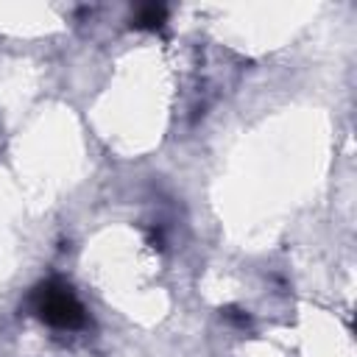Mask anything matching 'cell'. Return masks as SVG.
I'll return each mask as SVG.
<instances>
[{
    "instance_id": "6da1fadb",
    "label": "cell",
    "mask_w": 357,
    "mask_h": 357,
    "mask_svg": "<svg viewBox=\"0 0 357 357\" xmlns=\"http://www.w3.org/2000/svg\"><path fill=\"white\" fill-rule=\"evenodd\" d=\"M31 304H33V312L50 324V326H59V329H75L86 321L84 315V307L81 301L75 298V293L61 284V282H42L33 296H31Z\"/></svg>"
},
{
    "instance_id": "7a4b0ae2",
    "label": "cell",
    "mask_w": 357,
    "mask_h": 357,
    "mask_svg": "<svg viewBox=\"0 0 357 357\" xmlns=\"http://www.w3.org/2000/svg\"><path fill=\"white\" fill-rule=\"evenodd\" d=\"M165 20V6H145L139 14H137V28H159Z\"/></svg>"
}]
</instances>
